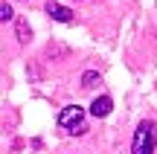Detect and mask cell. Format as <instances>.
<instances>
[{
  "instance_id": "3957f363",
  "label": "cell",
  "mask_w": 157,
  "mask_h": 154,
  "mask_svg": "<svg viewBox=\"0 0 157 154\" xmlns=\"http://www.w3.org/2000/svg\"><path fill=\"white\" fill-rule=\"evenodd\" d=\"M47 15H50L52 21H58V23H70V21H73V9L56 3V0H50V3H47Z\"/></svg>"
},
{
  "instance_id": "6da1fadb",
  "label": "cell",
  "mask_w": 157,
  "mask_h": 154,
  "mask_svg": "<svg viewBox=\"0 0 157 154\" xmlns=\"http://www.w3.org/2000/svg\"><path fill=\"white\" fill-rule=\"evenodd\" d=\"M157 143V131L154 122H140L134 131V143H131V154H151Z\"/></svg>"
},
{
  "instance_id": "5b68a950",
  "label": "cell",
  "mask_w": 157,
  "mask_h": 154,
  "mask_svg": "<svg viewBox=\"0 0 157 154\" xmlns=\"http://www.w3.org/2000/svg\"><path fill=\"white\" fill-rule=\"evenodd\" d=\"M29 38H32V29H29V23H26V21H17V41H21V44H26Z\"/></svg>"
},
{
  "instance_id": "ba28073f",
  "label": "cell",
  "mask_w": 157,
  "mask_h": 154,
  "mask_svg": "<svg viewBox=\"0 0 157 154\" xmlns=\"http://www.w3.org/2000/svg\"><path fill=\"white\" fill-rule=\"evenodd\" d=\"M70 134H76V137H82V134H87V122H82V125H76Z\"/></svg>"
},
{
  "instance_id": "7a4b0ae2",
  "label": "cell",
  "mask_w": 157,
  "mask_h": 154,
  "mask_svg": "<svg viewBox=\"0 0 157 154\" xmlns=\"http://www.w3.org/2000/svg\"><path fill=\"white\" fill-rule=\"evenodd\" d=\"M82 122H84V111L78 108V105H67V108L58 114V125L61 128H70V131H73V128L82 125Z\"/></svg>"
},
{
  "instance_id": "277c9868",
  "label": "cell",
  "mask_w": 157,
  "mask_h": 154,
  "mask_svg": "<svg viewBox=\"0 0 157 154\" xmlns=\"http://www.w3.org/2000/svg\"><path fill=\"white\" fill-rule=\"evenodd\" d=\"M111 108H113V99L111 96H99V99H93V105H90V114L99 119V116H108V114H111Z\"/></svg>"
},
{
  "instance_id": "52a82bcc",
  "label": "cell",
  "mask_w": 157,
  "mask_h": 154,
  "mask_svg": "<svg viewBox=\"0 0 157 154\" xmlns=\"http://www.w3.org/2000/svg\"><path fill=\"white\" fill-rule=\"evenodd\" d=\"M12 17H15V12H12V6L3 0V6H0V21H3V23H9Z\"/></svg>"
},
{
  "instance_id": "8992f818",
  "label": "cell",
  "mask_w": 157,
  "mask_h": 154,
  "mask_svg": "<svg viewBox=\"0 0 157 154\" xmlns=\"http://www.w3.org/2000/svg\"><path fill=\"white\" fill-rule=\"evenodd\" d=\"M96 85H99V73L96 70H87L82 76V87H96Z\"/></svg>"
}]
</instances>
